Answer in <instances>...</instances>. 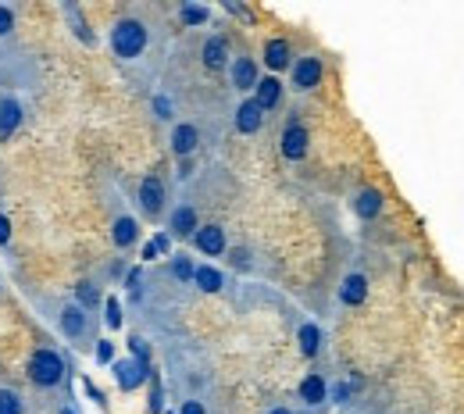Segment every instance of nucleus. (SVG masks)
<instances>
[{"label":"nucleus","instance_id":"nucleus-1","mask_svg":"<svg viewBox=\"0 0 464 414\" xmlns=\"http://www.w3.org/2000/svg\"><path fill=\"white\" fill-rule=\"evenodd\" d=\"M111 47H114L118 57H140L143 47H147V29H143V22H136V18L118 22L114 33H111Z\"/></svg>","mask_w":464,"mask_h":414},{"label":"nucleus","instance_id":"nucleus-2","mask_svg":"<svg viewBox=\"0 0 464 414\" xmlns=\"http://www.w3.org/2000/svg\"><path fill=\"white\" fill-rule=\"evenodd\" d=\"M29 371H33V382H40V386H57L61 375H65V365H61L54 350H36L33 361H29Z\"/></svg>","mask_w":464,"mask_h":414},{"label":"nucleus","instance_id":"nucleus-3","mask_svg":"<svg viewBox=\"0 0 464 414\" xmlns=\"http://www.w3.org/2000/svg\"><path fill=\"white\" fill-rule=\"evenodd\" d=\"M147 375H150V365H143V361H136V358L114 365V378H118L121 390H140L143 382H147Z\"/></svg>","mask_w":464,"mask_h":414},{"label":"nucleus","instance_id":"nucleus-4","mask_svg":"<svg viewBox=\"0 0 464 414\" xmlns=\"http://www.w3.org/2000/svg\"><path fill=\"white\" fill-rule=\"evenodd\" d=\"M318 82H322V61L318 57H300L293 65V86L297 90H315Z\"/></svg>","mask_w":464,"mask_h":414},{"label":"nucleus","instance_id":"nucleus-5","mask_svg":"<svg viewBox=\"0 0 464 414\" xmlns=\"http://www.w3.org/2000/svg\"><path fill=\"white\" fill-rule=\"evenodd\" d=\"M304 154H307V129L290 122L286 132H283V158L286 161H300Z\"/></svg>","mask_w":464,"mask_h":414},{"label":"nucleus","instance_id":"nucleus-6","mask_svg":"<svg viewBox=\"0 0 464 414\" xmlns=\"http://www.w3.org/2000/svg\"><path fill=\"white\" fill-rule=\"evenodd\" d=\"M140 204H143V211H150V215L161 211V204H165V186H161L158 175H147V179L140 183Z\"/></svg>","mask_w":464,"mask_h":414},{"label":"nucleus","instance_id":"nucleus-7","mask_svg":"<svg viewBox=\"0 0 464 414\" xmlns=\"http://www.w3.org/2000/svg\"><path fill=\"white\" fill-rule=\"evenodd\" d=\"M193 236H197V250H204L207 257H218L225 250V229H218V225H204Z\"/></svg>","mask_w":464,"mask_h":414},{"label":"nucleus","instance_id":"nucleus-8","mask_svg":"<svg viewBox=\"0 0 464 414\" xmlns=\"http://www.w3.org/2000/svg\"><path fill=\"white\" fill-rule=\"evenodd\" d=\"M339 300H343L347 307H361L364 300H368V279L364 275H347L343 279V286H339Z\"/></svg>","mask_w":464,"mask_h":414},{"label":"nucleus","instance_id":"nucleus-9","mask_svg":"<svg viewBox=\"0 0 464 414\" xmlns=\"http://www.w3.org/2000/svg\"><path fill=\"white\" fill-rule=\"evenodd\" d=\"M278 97H283V82H278L275 75L257 79V86H254V104H257L261 111H271V107L278 104Z\"/></svg>","mask_w":464,"mask_h":414},{"label":"nucleus","instance_id":"nucleus-10","mask_svg":"<svg viewBox=\"0 0 464 414\" xmlns=\"http://www.w3.org/2000/svg\"><path fill=\"white\" fill-rule=\"evenodd\" d=\"M261 122H264V111H261L254 100H243V104H239V111H236V129L250 136V132H257V129H261Z\"/></svg>","mask_w":464,"mask_h":414},{"label":"nucleus","instance_id":"nucleus-11","mask_svg":"<svg viewBox=\"0 0 464 414\" xmlns=\"http://www.w3.org/2000/svg\"><path fill=\"white\" fill-rule=\"evenodd\" d=\"M354 211H357V218H375L379 211H382V193L379 190H357V197H354Z\"/></svg>","mask_w":464,"mask_h":414},{"label":"nucleus","instance_id":"nucleus-12","mask_svg":"<svg viewBox=\"0 0 464 414\" xmlns=\"http://www.w3.org/2000/svg\"><path fill=\"white\" fill-rule=\"evenodd\" d=\"M197 143H200L197 125H175V132H172V151H175L179 158L193 154V151H197Z\"/></svg>","mask_w":464,"mask_h":414},{"label":"nucleus","instance_id":"nucleus-13","mask_svg":"<svg viewBox=\"0 0 464 414\" xmlns=\"http://www.w3.org/2000/svg\"><path fill=\"white\" fill-rule=\"evenodd\" d=\"M264 65H268L271 72L290 68V43H286V40H268V43H264Z\"/></svg>","mask_w":464,"mask_h":414},{"label":"nucleus","instance_id":"nucleus-14","mask_svg":"<svg viewBox=\"0 0 464 414\" xmlns=\"http://www.w3.org/2000/svg\"><path fill=\"white\" fill-rule=\"evenodd\" d=\"M232 82H236V90H254L257 86V65L250 57H239L232 65Z\"/></svg>","mask_w":464,"mask_h":414},{"label":"nucleus","instance_id":"nucleus-15","mask_svg":"<svg viewBox=\"0 0 464 414\" xmlns=\"http://www.w3.org/2000/svg\"><path fill=\"white\" fill-rule=\"evenodd\" d=\"M225 61H229V43L222 36H211L204 43V65L207 68H225Z\"/></svg>","mask_w":464,"mask_h":414},{"label":"nucleus","instance_id":"nucleus-16","mask_svg":"<svg viewBox=\"0 0 464 414\" xmlns=\"http://www.w3.org/2000/svg\"><path fill=\"white\" fill-rule=\"evenodd\" d=\"M172 232L175 236H193L197 232V211L190 204H182V207H175L172 211Z\"/></svg>","mask_w":464,"mask_h":414},{"label":"nucleus","instance_id":"nucleus-17","mask_svg":"<svg viewBox=\"0 0 464 414\" xmlns=\"http://www.w3.org/2000/svg\"><path fill=\"white\" fill-rule=\"evenodd\" d=\"M329 397V386H325V378L322 375H307L304 382H300V400H307V404H322Z\"/></svg>","mask_w":464,"mask_h":414},{"label":"nucleus","instance_id":"nucleus-18","mask_svg":"<svg viewBox=\"0 0 464 414\" xmlns=\"http://www.w3.org/2000/svg\"><path fill=\"white\" fill-rule=\"evenodd\" d=\"M300 350H304V358H315V353L322 350V329L318 325H300Z\"/></svg>","mask_w":464,"mask_h":414},{"label":"nucleus","instance_id":"nucleus-19","mask_svg":"<svg viewBox=\"0 0 464 414\" xmlns=\"http://www.w3.org/2000/svg\"><path fill=\"white\" fill-rule=\"evenodd\" d=\"M18 122H22V107L15 100H4L0 104V136H11L18 129Z\"/></svg>","mask_w":464,"mask_h":414},{"label":"nucleus","instance_id":"nucleus-20","mask_svg":"<svg viewBox=\"0 0 464 414\" xmlns=\"http://www.w3.org/2000/svg\"><path fill=\"white\" fill-rule=\"evenodd\" d=\"M193 282H197L204 293H218V289H222V272L211 268V264H200V268L193 272Z\"/></svg>","mask_w":464,"mask_h":414},{"label":"nucleus","instance_id":"nucleus-21","mask_svg":"<svg viewBox=\"0 0 464 414\" xmlns=\"http://www.w3.org/2000/svg\"><path fill=\"white\" fill-rule=\"evenodd\" d=\"M136 232H140V229H136L133 218H118V222H114V232H111V240H114L118 247H129V243L136 240Z\"/></svg>","mask_w":464,"mask_h":414},{"label":"nucleus","instance_id":"nucleus-22","mask_svg":"<svg viewBox=\"0 0 464 414\" xmlns=\"http://www.w3.org/2000/svg\"><path fill=\"white\" fill-rule=\"evenodd\" d=\"M61 329H65L68 336H79L86 329V318H82V307H68L65 314H61Z\"/></svg>","mask_w":464,"mask_h":414},{"label":"nucleus","instance_id":"nucleus-23","mask_svg":"<svg viewBox=\"0 0 464 414\" xmlns=\"http://www.w3.org/2000/svg\"><path fill=\"white\" fill-rule=\"evenodd\" d=\"M193 272H197V264L186 257V254H179V257H172V275L179 279V282H190L193 279Z\"/></svg>","mask_w":464,"mask_h":414},{"label":"nucleus","instance_id":"nucleus-24","mask_svg":"<svg viewBox=\"0 0 464 414\" xmlns=\"http://www.w3.org/2000/svg\"><path fill=\"white\" fill-rule=\"evenodd\" d=\"M168 250H172V240H168L165 232H158V236H154V240L143 247V261H154L158 254H168Z\"/></svg>","mask_w":464,"mask_h":414},{"label":"nucleus","instance_id":"nucleus-25","mask_svg":"<svg viewBox=\"0 0 464 414\" xmlns=\"http://www.w3.org/2000/svg\"><path fill=\"white\" fill-rule=\"evenodd\" d=\"M211 18V11L204 4H182V22L186 25H204Z\"/></svg>","mask_w":464,"mask_h":414},{"label":"nucleus","instance_id":"nucleus-26","mask_svg":"<svg viewBox=\"0 0 464 414\" xmlns=\"http://www.w3.org/2000/svg\"><path fill=\"white\" fill-rule=\"evenodd\" d=\"M75 293H79V304H82V307H97V304H100V293L93 289L89 282H79Z\"/></svg>","mask_w":464,"mask_h":414},{"label":"nucleus","instance_id":"nucleus-27","mask_svg":"<svg viewBox=\"0 0 464 414\" xmlns=\"http://www.w3.org/2000/svg\"><path fill=\"white\" fill-rule=\"evenodd\" d=\"M0 414H22V404L11 390H0Z\"/></svg>","mask_w":464,"mask_h":414},{"label":"nucleus","instance_id":"nucleus-28","mask_svg":"<svg viewBox=\"0 0 464 414\" xmlns=\"http://www.w3.org/2000/svg\"><path fill=\"white\" fill-rule=\"evenodd\" d=\"M104 311H107V314H104V318H107V329H118V325H121V304L111 297V300L104 304Z\"/></svg>","mask_w":464,"mask_h":414},{"label":"nucleus","instance_id":"nucleus-29","mask_svg":"<svg viewBox=\"0 0 464 414\" xmlns=\"http://www.w3.org/2000/svg\"><path fill=\"white\" fill-rule=\"evenodd\" d=\"M97 361H100V365H111V361H114V343H111V339H100V343H97Z\"/></svg>","mask_w":464,"mask_h":414},{"label":"nucleus","instance_id":"nucleus-30","mask_svg":"<svg viewBox=\"0 0 464 414\" xmlns=\"http://www.w3.org/2000/svg\"><path fill=\"white\" fill-rule=\"evenodd\" d=\"M129 346H133V358L147 365V358H150V350H147V339H140V336H133V339H129Z\"/></svg>","mask_w":464,"mask_h":414},{"label":"nucleus","instance_id":"nucleus-31","mask_svg":"<svg viewBox=\"0 0 464 414\" xmlns=\"http://www.w3.org/2000/svg\"><path fill=\"white\" fill-rule=\"evenodd\" d=\"M350 393H354L350 382H339V386L332 390V400H336V404H347V400H350Z\"/></svg>","mask_w":464,"mask_h":414},{"label":"nucleus","instance_id":"nucleus-32","mask_svg":"<svg viewBox=\"0 0 464 414\" xmlns=\"http://www.w3.org/2000/svg\"><path fill=\"white\" fill-rule=\"evenodd\" d=\"M154 111H158V118H172V100L168 97H154Z\"/></svg>","mask_w":464,"mask_h":414},{"label":"nucleus","instance_id":"nucleus-33","mask_svg":"<svg viewBox=\"0 0 464 414\" xmlns=\"http://www.w3.org/2000/svg\"><path fill=\"white\" fill-rule=\"evenodd\" d=\"M179 414H204V404H200V400H186Z\"/></svg>","mask_w":464,"mask_h":414},{"label":"nucleus","instance_id":"nucleus-34","mask_svg":"<svg viewBox=\"0 0 464 414\" xmlns=\"http://www.w3.org/2000/svg\"><path fill=\"white\" fill-rule=\"evenodd\" d=\"M11 22H15V18H11V11H8V8H0V36H4L8 29H11Z\"/></svg>","mask_w":464,"mask_h":414},{"label":"nucleus","instance_id":"nucleus-35","mask_svg":"<svg viewBox=\"0 0 464 414\" xmlns=\"http://www.w3.org/2000/svg\"><path fill=\"white\" fill-rule=\"evenodd\" d=\"M8 240H11V222L0 215V243H8Z\"/></svg>","mask_w":464,"mask_h":414},{"label":"nucleus","instance_id":"nucleus-36","mask_svg":"<svg viewBox=\"0 0 464 414\" xmlns=\"http://www.w3.org/2000/svg\"><path fill=\"white\" fill-rule=\"evenodd\" d=\"M86 393H89V397H93V400H97V404H100V400H104V393H100V390H97V386H93V382H86Z\"/></svg>","mask_w":464,"mask_h":414},{"label":"nucleus","instance_id":"nucleus-37","mask_svg":"<svg viewBox=\"0 0 464 414\" xmlns=\"http://www.w3.org/2000/svg\"><path fill=\"white\" fill-rule=\"evenodd\" d=\"M268 414H293V411H286V407H275V411H268Z\"/></svg>","mask_w":464,"mask_h":414},{"label":"nucleus","instance_id":"nucleus-38","mask_svg":"<svg viewBox=\"0 0 464 414\" xmlns=\"http://www.w3.org/2000/svg\"><path fill=\"white\" fill-rule=\"evenodd\" d=\"M61 414H72V411H61Z\"/></svg>","mask_w":464,"mask_h":414}]
</instances>
